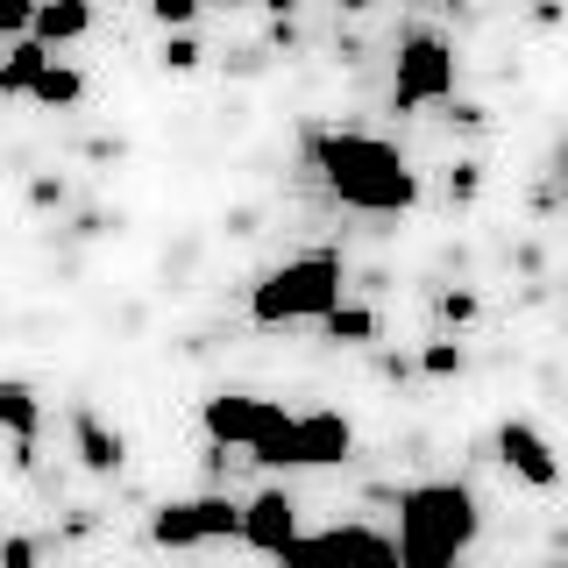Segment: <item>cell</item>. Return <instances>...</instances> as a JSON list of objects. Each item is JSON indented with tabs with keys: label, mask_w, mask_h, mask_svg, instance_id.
<instances>
[{
	"label": "cell",
	"mask_w": 568,
	"mask_h": 568,
	"mask_svg": "<svg viewBox=\"0 0 568 568\" xmlns=\"http://www.w3.org/2000/svg\"><path fill=\"white\" fill-rule=\"evenodd\" d=\"M306 156L334 185V200L355 206V213H405L419 200L413 164H405L390 142H377V135H313Z\"/></svg>",
	"instance_id": "cell-1"
},
{
	"label": "cell",
	"mask_w": 568,
	"mask_h": 568,
	"mask_svg": "<svg viewBox=\"0 0 568 568\" xmlns=\"http://www.w3.org/2000/svg\"><path fill=\"white\" fill-rule=\"evenodd\" d=\"M476 540V497L462 484H419L398 497V568H455Z\"/></svg>",
	"instance_id": "cell-2"
},
{
	"label": "cell",
	"mask_w": 568,
	"mask_h": 568,
	"mask_svg": "<svg viewBox=\"0 0 568 568\" xmlns=\"http://www.w3.org/2000/svg\"><path fill=\"white\" fill-rule=\"evenodd\" d=\"M342 306V256H292L248 292L256 327H298V320H327Z\"/></svg>",
	"instance_id": "cell-3"
},
{
	"label": "cell",
	"mask_w": 568,
	"mask_h": 568,
	"mask_svg": "<svg viewBox=\"0 0 568 568\" xmlns=\"http://www.w3.org/2000/svg\"><path fill=\"white\" fill-rule=\"evenodd\" d=\"M277 561L284 568H398V547L369 526H327V532H298Z\"/></svg>",
	"instance_id": "cell-4"
},
{
	"label": "cell",
	"mask_w": 568,
	"mask_h": 568,
	"mask_svg": "<svg viewBox=\"0 0 568 568\" xmlns=\"http://www.w3.org/2000/svg\"><path fill=\"white\" fill-rule=\"evenodd\" d=\"M227 532H242V511L227 497H185V505H164L150 519L156 547H206V540H227Z\"/></svg>",
	"instance_id": "cell-5"
},
{
	"label": "cell",
	"mask_w": 568,
	"mask_h": 568,
	"mask_svg": "<svg viewBox=\"0 0 568 568\" xmlns=\"http://www.w3.org/2000/svg\"><path fill=\"white\" fill-rule=\"evenodd\" d=\"M448 93H455V50L440 43V36H413V43L398 50V85H390V100L426 106V100H448Z\"/></svg>",
	"instance_id": "cell-6"
},
{
	"label": "cell",
	"mask_w": 568,
	"mask_h": 568,
	"mask_svg": "<svg viewBox=\"0 0 568 568\" xmlns=\"http://www.w3.org/2000/svg\"><path fill=\"white\" fill-rule=\"evenodd\" d=\"M497 455H505V469L519 476V484H532V490L561 484V455L547 448V434L532 419H505V426H497Z\"/></svg>",
	"instance_id": "cell-7"
},
{
	"label": "cell",
	"mask_w": 568,
	"mask_h": 568,
	"mask_svg": "<svg viewBox=\"0 0 568 568\" xmlns=\"http://www.w3.org/2000/svg\"><path fill=\"white\" fill-rule=\"evenodd\" d=\"M348 448H355V426L342 413H306V419H292V448H284V462L320 469V462H342Z\"/></svg>",
	"instance_id": "cell-8"
},
{
	"label": "cell",
	"mask_w": 568,
	"mask_h": 568,
	"mask_svg": "<svg viewBox=\"0 0 568 568\" xmlns=\"http://www.w3.org/2000/svg\"><path fill=\"white\" fill-rule=\"evenodd\" d=\"M242 540H248V547H263V555H284V547L298 540V505H292L284 490L248 497V505H242Z\"/></svg>",
	"instance_id": "cell-9"
},
{
	"label": "cell",
	"mask_w": 568,
	"mask_h": 568,
	"mask_svg": "<svg viewBox=\"0 0 568 568\" xmlns=\"http://www.w3.org/2000/svg\"><path fill=\"white\" fill-rule=\"evenodd\" d=\"M85 29H93V8H85V0H36V14H29V43H43V50H58Z\"/></svg>",
	"instance_id": "cell-10"
},
{
	"label": "cell",
	"mask_w": 568,
	"mask_h": 568,
	"mask_svg": "<svg viewBox=\"0 0 568 568\" xmlns=\"http://www.w3.org/2000/svg\"><path fill=\"white\" fill-rule=\"evenodd\" d=\"M0 426L14 434V448H22V462H29V440H36V426H43V405H36L29 384L0 377Z\"/></svg>",
	"instance_id": "cell-11"
},
{
	"label": "cell",
	"mask_w": 568,
	"mask_h": 568,
	"mask_svg": "<svg viewBox=\"0 0 568 568\" xmlns=\"http://www.w3.org/2000/svg\"><path fill=\"white\" fill-rule=\"evenodd\" d=\"M71 426H79V455H85V469H93V476L121 469V434H106V426H100L93 413H79Z\"/></svg>",
	"instance_id": "cell-12"
},
{
	"label": "cell",
	"mask_w": 568,
	"mask_h": 568,
	"mask_svg": "<svg viewBox=\"0 0 568 568\" xmlns=\"http://www.w3.org/2000/svg\"><path fill=\"white\" fill-rule=\"evenodd\" d=\"M43 64H50V50L22 36V43H14V58L0 64V93H29V85H36V71H43Z\"/></svg>",
	"instance_id": "cell-13"
},
{
	"label": "cell",
	"mask_w": 568,
	"mask_h": 568,
	"mask_svg": "<svg viewBox=\"0 0 568 568\" xmlns=\"http://www.w3.org/2000/svg\"><path fill=\"white\" fill-rule=\"evenodd\" d=\"M79 93H85V79H79V71H64V64H43V71H36V85H29V100H43V106H71Z\"/></svg>",
	"instance_id": "cell-14"
},
{
	"label": "cell",
	"mask_w": 568,
	"mask_h": 568,
	"mask_svg": "<svg viewBox=\"0 0 568 568\" xmlns=\"http://www.w3.org/2000/svg\"><path fill=\"white\" fill-rule=\"evenodd\" d=\"M327 334H334V342H369V334H377V313H363V306H334V313H327Z\"/></svg>",
	"instance_id": "cell-15"
},
{
	"label": "cell",
	"mask_w": 568,
	"mask_h": 568,
	"mask_svg": "<svg viewBox=\"0 0 568 568\" xmlns=\"http://www.w3.org/2000/svg\"><path fill=\"white\" fill-rule=\"evenodd\" d=\"M419 369H426V377H462V342H434L419 355Z\"/></svg>",
	"instance_id": "cell-16"
},
{
	"label": "cell",
	"mask_w": 568,
	"mask_h": 568,
	"mask_svg": "<svg viewBox=\"0 0 568 568\" xmlns=\"http://www.w3.org/2000/svg\"><path fill=\"white\" fill-rule=\"evenodd\" d=\"M150 14H156L164 29H185L192 14H200V0H150Z\"/></svg>",
	"instance_id": "cell-17"
},
{
	"label": "cell",
	"mask_w": 568,
	"mask_h": 568,
	"mask_svg": "<svg viewBox=\"0 0 568 568\" xmlns=\"http://www.w3.org/2000/svg\"><path fill=\"white\" fill-rule=\"evenodd\" d=\"M29 14L36 0H0V36H29Z\"/></svg>",
	"instance_id": "cell-18"
},
{
	"label": "cell",
	"mask_w": 568,
	"mask_h": 568,
	"mask_svg": "<svg viewBox=\"0 0 568 568\" xmlns=\"http://www.w3.org/2000/svg\"><path fill=\"white\" fill-rule=\"evenodd\" d=\"M0 568H36V540H22V532L0 540Z\"/></svg>",
	"instance_id": "cell-19"
},
{
	"label": "cell",
	"mask_w": 568,
	"mask_h": 568,
	"mask_svg": "<svg viewBox=\"0 0 568 568\" xmlns=\"http://www.w3.org/2000/svg\"><path fill=\"white\" fill-rule=\"evenodd\" d=\"M164 64L171 71H192V64H200V43H192V36H178V43L164 50Z\"/></svg>",
	"instance_id": "cell-20"
},
{
	"label": "cell",
	"mask_w": 568,
	"mask_h": 568,
	"mask_svg": "<svg viewBox=\"0 0 568 568\" xmlns=\"http://www.w3.org/2000/svg\"><path fill=\"white\" fill-rule=\"evenodd\" d=\"M440 313L462 327V320H476V298H469V292H448V298H440Z\"/></svg>",
	"instance_id": "cell-21"
},
{
	"label": "cell",
	"mask_w": 568,
	"mask_h": 568,
	"mask_svg": "<svg viewBox=\"0 0 568 568\" xmlns=\"http://www.w3.org/2000/svg\"><path fill=\"white\" fill-rule=\"evenodd\" d=\"M263 8H277V14H284V8H292V0H263Z\"/></svg>",
	"instance_id": "cell-22"
},
{
	"label": "cell",
	"mask_w": 568,
	"mask_h": 568,
	"mask_svg": "<svg viewBox=\"0 0 568 568\" xmlns=\"http://www.w3.org/2000/svg\"><path fill=\"white\" fill-rule=\"evenodd\" d=\"M227 8H248V0H227Z\"/></svg>",
	"instance_id": "cell-23"
},
{
	"label": "cell",
	"mask_w": 568,
	"mask_h": 568,
	"mask_svg": "<svg viewBox=\"0 0 568 568\" xmlns=\"http://www.w3.org/2000/svg\"><path fill=\"white\" fill-rule=\"evenodd\" d=\"M342 8H363V0H342Z\"/></svg>",
	"instance_id": "cell-24"
},
{
	"label": "cell",
	"mask_w": 568,
	"mask_h": 568,
	"mask_svg": "<svg viewBox=\"0 0 568 568\" xmlns=\"http://www.w3.org/2000/svg\"><path fill=\"white\" fill-rule=\"evenodd\" d=\"M547 568H568V561H547Z\"/></svg>",
	"instance_id": "cell-25"
}]
</instances>
